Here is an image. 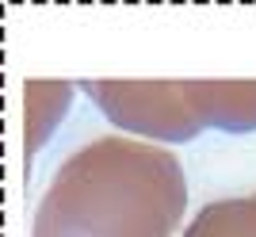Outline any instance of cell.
<instances>
[{
  "instance_id": "1",
  "label": "cell",
  "mask_w": 256,
  "mask_h": 237,
  "mask_svg": "<svg viewBox=\"0 0 256 237\" xmlns=\"http://www.w3.org/2000/svg\"><path fill=\"white\" fill-rule=\"evenodd\" d=\"M188 176L157 142L107 134L80 146L38 199L31 237H172Z\"/></svg>"
},
{
  "instance_id": "2",
  "label": "cell",
  "mask_w": 256,
  "mask_h": 237,
  "mask_svg": "<svg viewBox=\"0 0 256 237\" xmlns=\"http://www.w3.org/2000/svg\"><path fill=\"white\" fill-rule=\"evenodd\" d=\"M118 130L150 142H192L218 126L256 130V80H80Z\"/></svg>"
},
{
  "instance_id": "3",
  "label": "cell",
  "mask_w": 256,
  "mask_h": 237,
  "mask_svg": "<svg viewBox=\"0 0 256 237\" xmlns=\"http://www.w3.org/2000/svg\"><path fill=\"white\" fill-rule=\"evenodd\" d=\"M184 237H256V192L206 203Z\"/></svg>"
},
{
  "instance_id": "4",
  "label": "cell",
  "mask_w": 256,
  "mask_h": 237,
  "mask_svg": "<svg viewBox=\"0 0 256 237\" xmlns=\"http://www.w3.org/2000/svg\"><path fill=\"white\" fill-rule=\"evenodd\" d=\"M73 84H50V80H27V153H34L50 138L54 122L69 111Z\"/></svg>"
}]
</instances>
